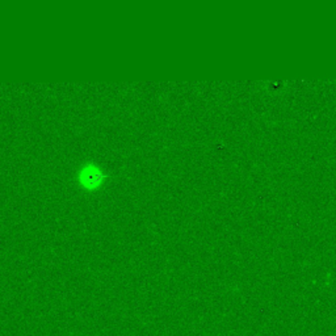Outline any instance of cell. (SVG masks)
<instances>
[{
  "mask_svg": "<svg viewBox=\"0 0 336 336\" xmlns=\"http://www.w3.org/2000/svg\"><path fill=\"white\" fill-rule=\"evenodd\" d=\"M108 175L95 162H87L78 171V184L85 192H97L105 184Z\"/></svg>",
  "mask_w": 336,
  "mask_h": 336,
  "instance_id": "6da1fadb",
  "label": "cell"
}]
</instances>
